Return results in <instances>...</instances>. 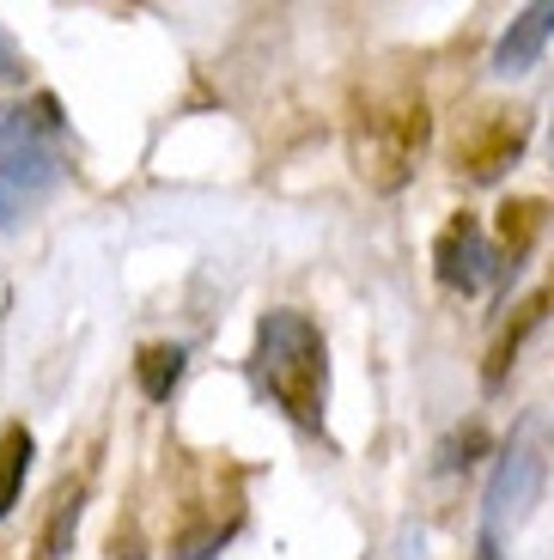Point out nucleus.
Segmentation results:
<instances>
[{
  "instance_id": "f257e3e1",
  "label": "nucleus",
  "mask_w": 554,
  "mask_h": 560,
  "mask_svg": "<svg viewBox=\"0 0 554 560\" xmlns=\"http://www.w3.org/2000/svg\"><path fill=\"white\" fill-rule=\"evenodd\" d=\"M250 372H256V390H263L292 427H305V433L323 427V402H330V348H323V329L305 311H268V317L256 323Z\"/></svg>"
},
{
  "instance_id": "f03ea898",
  "label": "nucleus",
  "mask_w": 554,
  "mask_h": 560,
  "mask_svg": "<svg viewBox=\"0 0 554 560\" xmlns=\"http://www.w3.org/2000/svg\"><path fill=\"white\" fill-rule=\"evenodd\" d=\"M56 98L37 104H0V232L25 225L61 183L56 147Z\"/></svg>"
},
{
  "instance_id": "7ed1b4c3",
  "label": "nucleus",
  "mask_w": 554,
  "mask_h": 560,
  "mask_svg": "<svg viewBox=\"0 0 554 560\" xmlns=\"http://www.w3.org/2000/svg\"><path fill=\"white\" fill-rule=\"evenodd\" d=\"M549 469H554V427L542 415H524L512 427V439L499 445V463L487 476L482 536H506L518 524H530V512L542 505V488H549Z\"/></svg>"
},
{
  "instance_id": "20e7f679",
  "label": "nucleus",
  "mask_w": 554,
  "mask_h": 560,
  "mask_svg": "<svg viewBox=\"0 0 554 560\" xmlns=\"http://www.w3.org/2000/svg\"><path fill=\"white\" fill-rule=\"evenodd\" d=\"M432 268H439V280L451 293H482L506 262H499V250L487 244L482 225H475L470 213H458V220L439 232V244H432Z\"/></svg>"
},
{
  "instance_id": "39448f33",
  "label": "nucleus",
  "mask_w": 554,
  "mask_h": 560,
  "mask_svg": "<svg viewBox=\"0 0 554 560\" xmlns=\"http://www.w3.org/2000/svg\"><path fill=\"white\" fill-rule=\"evenodd\" d=\"M524 140H530V110H482V122L458 140V165L475 183H494L499 171L524 153Z\"/></svg>"
},
{
  "instance_id": "423d86ee",
  "label": "nucleus",
  "mask_w": 554,
  "mask_h": 560,
  "mask_svg": "<svg viewBox=\"0 0 554 560\" xmlns=\"http://www.w3.org/2000/svg\"><path fill=\"white\" fill-rule=\"evenodd\" d=\"M372 128L384 140H378V147H366V171H372L378 183H384V189H396L402 183V171L415 165V153H420V140H427V104H402V110H390V116H372Z\"/></svg>"
},
{
  "instance_id": "0eeeda50",
  "label": "nucleus",
  "mask_w": 554,
  "mask_h": 560,
  "mask_svg": "<svg viewBox=\"0 0 554 560\" xmlns=\"http://www.w3.org/2000/svg\"><path fill=\"white\" fill-rule=\"evenodd\" d=\"M549 37H554V0H536V7H524L512 25L499 31V43H494V73H499V80H518V73H530Z\"/></svg>"
},
{
  "instance_id": "6e6552de",
  "label": "nucleus",
  "mask_w": 554,
  "mask_h": 560,
  "mask_svg": "<svg viewBox=\"0 0 554 560\" xmlns=\"http://www.w3.org/2000/svg\"><path fill=\"white\" fill-rule=\"evenodd\" d=\"M31 457H37L31 433H25V427H7V433H0V518H7V512L19 505V493H25Z\"/></svg>"
},
{
  "instance_id": "1a4fd4ad",
  "label": "nucleus",
  "mask_w": 554,
  "mask_h": 560,
  "mask_svg": "<svg viewBox=\"0 0 554 560\" xmlns=\"http://www.w3.org/2000/svg\"><path fill=\"white\" fill-rule=\"evenodd\" d=\"M549 305H554V287H549V293H542V299H530V305H524V317H518L512 329H506V336H499L494 360H487V384H499V378H506V365H512V353L524 348V336H530V329H536L542 317H549Z\"/></svg>"
},
{
  "instance_id": "9d476101",
  "label": "nucleus",
  "mask_w": 554,
  "mask_h": 560,
  "mask_svg": "<svg viewBox=\"0 0 554 560\" xmlns=\"http://www.w3.org/2000/svg\"><path fill=\"white\" fill-rule=\"evenodd\" d=\"M135 372H140V390L147 396H171V384L183 378V348H147Z\"/></svg>"
},
{
  "instance_id": "9b49d317",
  "label": "nucleus",
  "mask_w": 554,
  "mask_h": 560,
  "mask_svg": "<svg viewBox=\"0 0 554 560\" xmlns=\"http://www.w3.org/2000/svg\"><path fill=\"white\" fill-rule=\"evenodd\" d=\"M73 524H80V488H61V493H56V518H49V530H43V560H61V555H68Z\"/></svg>"
},
{
  "instance_id": "f8f14e48",
  "label": "nucleus",
  "mask_w": 554,
  "mask_h": 560,
  "mask_svg": "<svg viewBox=\"0 0 554 560\" xmlns=\"http://www.w3.org/2000/svg\"><path fill=\"white\" fill-rule=\"evenodd\" d=\"M19 80H25V49L0 31V85H19Z\"/></svg>"
},
{
  "instance_id": "ddd939ff",
  "label": "nucleus",
  "mask_w": 554,
  "mask_h": 560,
  "mask_svg": "<svg viewBox=\"0 0 554 560\" xmlns=\"http://www.w3.org/2000/svg\"><path fill=\"white\" fill-rule=\"evenodd\" d=\"M116 560H140V542H135V530H116Z\"/></svg>"
},
{
  "instance_id": "4468645a",
  "label": "nucleus",
  "mask_w": 554,
  "mask_h": 560,
  "mask_svg": "<svg viewBox=\"0 0 554 560\" xmlns=\"http://www.w3.org/2000/svg\"><path fill=\"white\" fill-rule=\"evenodd\" d=\"M470 560H506L499 555V536H482V542H475V555Z\"/></svg>"
},
{
  "instance_id": "2eb2a0df",
  "label": "nucleus",
  "mask_w": 554,
  "mask_h": 560,
  "mask_svg": "<svg viewBox=\"0 0 554 560\" xmlns=\"http://www.w3.org/2000/svg\"><path fill=\"white\" fill-rule=\"evenodd\" d=\"M549 147H554V135H549Z\"/></svg>"
}]
</instances>
